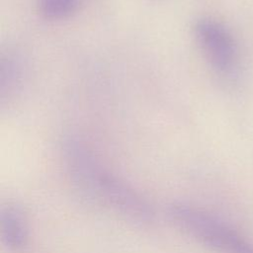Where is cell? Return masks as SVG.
<instances>
[{
    "label": "cell",
    "mask_w": 253,
    "mask_h": 253,
    "mask_svg": "<svg viewBox=\"0 0 253 253\" xmlns=\"http://www.w3.org/2000/svg\"><path fill=\"white\" fill-rule=\"evenodd\" d=\"M171 219L205 245L222 253H253V245L226 223L183 202L168 207Z\"/></svg>",
    "instance_id": "obj_1"
},
{
    "label": "cell",
    "mask_w": 253,
    "mask_h": 253,
    "mask_svg": "<svg viewBox=\"0 0 253 253\" xmlns=\"http://www.w3.org/2000/svg\"><path fill=\"white\" fill-rule=\"evenodd\" d=\"M100 198L134 224L148 225L155 219L154 210L148 200L132 186L112 174H102Z\"/></svg>",
    "instance_id": "obj_2"
},
{
    "label": "cell",
    "mask_w": 253,
    "mask_h": 253,
    "mask_svg": "<svg viewBox=\"0 0 253 253\" xmlns=\"http://www.w3.org/2000/svg\"><path fill=\"white\" fill-rule=\"evenodd\" d=\"M194 33L211 67L219 74L232 70L236 59L234 40L221 23L211 18L196 21Z\"/></svg>",
    "instance_id": "obj_3"
},
{
    "label": "cell",
    "mask_w": 253,
    "mask_h": 253,
    "mask_svg": "<svg viewBox=\"0 0 253 253\" xmlns=\"http://www.w3.org/2000/svg\"><path fill=\"white\" fill-rule=\"evenodd\" d=\"M64 157L72 187L85 202L100 198L101 172L89 151L80 143L69 140L64 145Z\"/></svg>",
    "instance_id": "obj_4"
},
{
    "label": "cell",
    "mask_w": 253,
    "mask_h": 253,
    "mask_svg": "<svg viewBox=\"0 0 253 253\" xmlns=\"http://www.w3.org/2000/svg\"><path fill=\"white\" fill-rule=\"evenodd\" d=\"M0 233L3 244L13 252L25 249L29 241L26 214L17 203H8L0 211Z\"/></svg>",
    "instance_id": "obj_5"
},
{
    "label": "cell",
    "mask_w": 253,
    "mask_h": 253,
    "mask_svg": "<svg viewBox=\"0 0 253 253\" xmlns=\"http://www.w3.org/2000/svg\"><path fill=\"white\" fill-rule=\"evenodd\" d=\"M80 0H39V11L48 20L68 18L76 12Z\"/></svg>",
    "instance_id": "obj_6"
}]
</instances>
